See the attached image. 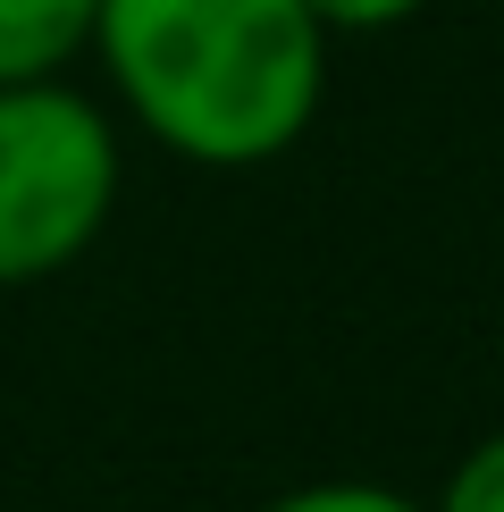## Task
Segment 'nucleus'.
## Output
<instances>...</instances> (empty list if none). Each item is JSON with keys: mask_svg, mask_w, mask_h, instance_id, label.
Returning <instances> with one entry per match:
<instances>
[{"mask_svg": "<svg viewBox=\"0 0 504 512\" xmlns=\"http://www.w3.org/2000/svg\"><path fill=\"white\" fill-rule=\"evenodd\" d=\"M311 17L328 26V42L336 34H387V26H404V17H420L429 0H303Z\"/></svg>", "mask_w": 504, "mask_h": 512, "instance_id": "obj_6", "label": "nucleus"}, {"mask_svg": "<svg viewBox=\"0 0 504 512\" xmlns=\"http://www.w3.org/2000/svg\"><path fill=\"white\" fill-rule=\"evenodd\" d=\"M126 185L118 118L68 76L0 84V286H42L101 244Z\"/></svg>", "mask_w": 504, "mask_h": 512, "instance_id": "obj_2", "label": "nucleus"}, {"mask_svg": "<svg viewBox=\"0 0 504 512\" xmlns=\"http://www.w3.org/2000/svg\"><path fill=\"white\" fill-rule=\"evenodd\" d=\"M429 512H504V429H488L471 454L454 462Z\"/></svg>", "mask_w": 504, "mask_h": 512, "instance_id": "obj_5", "label": "nucleus"}, {"mask_svg": "<svg viewBox=\"0 0 504 512\" xmlns=\"http://www.w3.org/2000/svg\"><path fill=\"white\" fill-rule=\"evenodd\" d=\"M101 0H0V84H51L93 59Z\"/></svg>", "mask_w": 504, "mask_h": 512, "instance_id": "obj_3", "label": "nucleus"}, {"mask_svg": "<svg viewBox=\"0 0 504 512\" xmlns=\"http://www.w3.org/2000/svg\"><path fill=\"white\" fill-rule=\"evenodd\" d=\"M93 59L185 168H269L328 101V26L303 0H101Z\"/></svg>", "mask_w": 504, "mask_h": 512, "instance_id": "obj_1", "label": "nucleus"}, {"mask_svg": "<svg viewBox=\"0 0 504 512\" xmlns=\"http://www.w3.org/2000/svg\"><path fill=\"white\" fill-rule=\"evenodd\" d=\"M252 512H429V504L387 479H311V487H286V496H269Z\"/></svg>", "mask_w": 504, "mask_h": 512, "instance_id": "obj_4", "label": "nucleus"}]
</instances>
